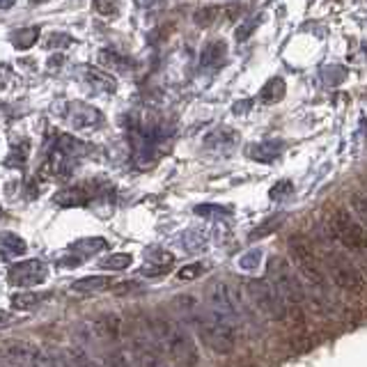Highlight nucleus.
Segmentation results:
<instances>
[{
  "instance_id": "f257e3e1",
  "label": "nucleus",
  "mask_w": 367,
  "mask_h": 367,
  "mask_svg": "<svg viewBox=\"0 0 367 367\" xmlns=\"http://www.w3.org/2000/svg\"><path fill=\"white\" fill-rule=\"evenodd\" d=\"M179 303L184 305V312L189 310V317L196 326V333L200 335L207 347L216 354H232L236 347V328L232 323L223 321L220 317H216L209 308L198 305L193 297H179Z\"/></svg>"
},
{
  "instance_id": "f03ea898",
  "label": "nucleus",
  "mask_w": 367,
  "mask_h": 367,
  "mask_svg": "<svg viewBox=\"0 0 367 367\" xmlns=\"http://www.w3.org/2000/svg\"><path fill=\"white\" fill-rule=\"evenodd\" d=\"M266 283L278 294L285 305H301L305 299V290L297 276V269L283 260V257H271L266 264Z\"/></svg>"
},
{
  "instance_id": "7ed1b4c3",
  "label": "nucleus",
  "mask_w": 367,
  "mask_h": 367,
  "mask_svg": "<svg viewBox=\"0 0 367 367\" xmlns=\"http://www.w3.org/2000/svg\"><path fill=\"white\" fill-rule=\"evenodd\" d=\"M0 365L5 367H57L55 358L44 354L30 342L5 340L0 342Z\"/></svg>"
},
{
  "instance_id": "20e7f679",
  "label": "nucleus",
  "mask_w": 367,
  "mask_h": 367,
  "mask_svg": "<svg viewBox=\"0 0 367 367\" xmlns=\"http://www.w3.org/2000/svg\"><path fill=\"white\" fill-rule=\"evenodd\" d=\"M290 255H292L294 269H299V273L308 283L317 287V290H326L328 280H326V273H323V266L319 262V257L314 255L312 246L303 236H292L290 239Z\"/></svg>"
},
{
  "instance_id": "39448f33",
  "label": "nucleus",
  "mask_w": 367,
  "mask_h": 367,
  "mask_svg": "<svg viewBox=\"0 0 367 367\" xmlns=\"http://www.w3.org/2000/svg\"><path fill=\"white\" fill-rule=\"evenodd\" d=\"M165 335V351H168L170 361L177 367H196L200 361L196 340L191 337V333L186 330L182 323H168L163 328Z\"/></svg>"
},
{
  "instance_id": "423d86ee",
  "label": "nucleus",
  "mask_w": 367,
  "mask_h": 367,
  "mask_svg": "<svg viewBox=\"0 0 367 367\" xmlns=\"http://www.w3.org/2000/svg\"><path fill=\"white\" fill-rule=\"evenodd\" d=\"M319 262H323L330 280H333L337 287H342L344 292H361L363 290L365 280H363L361 269H358V266L351 262L344 253H337V250H326V253L321 255ZM326 271H323V273H326Z\"/></svg>"
},
{
  "instance_id": "0eeeda50",
  "label": "nucleus",
  "mask_w": 367,
  "mask_h": 367,
  "mask_svg": "<svg viewBox=\"0 0 367 367\" xmlns=\"http://www.w3.org/2000/svg\"><path fill=\"white\" fill-rule=\"evenodd\" d=\"M207 308H209L216 317H220L223 321L232 323L234 328L241 319L239 294H236L232 287L225 285V283L209 285V290H207Z\"/></svg>"
},
{
  "instance_id": "6e6552de",
  "label": "nucleus",
  "mask_w": 367,
  "mask_h": 367,
  "mask_svg": "<svg viewBox=\"0 0 367 367\" xmlns=\"http://www.w3.org/2000/svg\"><path fill=\"white\" fill-rule=\"evenodd\" d=\"M330 232L337 241L342 243L344 248L356 250V253H363L365 250V229L361 223L354 220V216L347 209H335L330 214Z\"/></svg>"
},
{
  "instance_id": "1a4fd4ad",
  "label": "nucleus",
  "mask_w": 367,
  "mask_h": 367,
  "mask_svg": "<svg viewBox=\"0 0 367 367\" xmlns=\"http://www.w3.org/2000/svg\"><path fill=\"white\" fill-rule=\"evenodd\" d=\"M246 297L250 303L255 305L257 312H262L269 319H283L285 317V303L280 297L271 290V285L266 280H248L246 283Z\"/></svg>"
},
{
  "instance_id": "9d476101",
  "label": "nucleus",
  "mask_w": 367,
  "mask_h": 367,
  "mask_svg": "<svg viewBox=\"0 0 367 367\" xmlns=\"http://www.w3.org/2000/svg\"><path fill=\"white\" fill-rule=\"evenodd\" d=\"M122 333V321L117 314H104L97 319L83 321L78 326V340L85 344H102L108 340H117Z\"/></svg>"
},
{
  "instance_id": "9b49d317",
  "label": "nucleus",
  "mask_w": 367,
  "mask_h": 367,
  "mask_svg": "<svg viewBox=\"0 0 367 367\" xmlns=\"http://www.w3.org/2000/svg\"><path fill=\"white\" fill-rule=\"evenodd\" d=\"M48 278V264L44 260H23V262H17L7 273V280H10L12 285L17 287H35V285H41L44 280Z\"/></svg>"
},
{
  "instance_id": "f8f14e48",
  "label": "nucleus",
  "mask_w": 367,
  "mask_h": 367,
  "mask_svg": "<svg viewBox=\"0 0 367 367\" xmlns=\"http://www.w3.org/2000/svg\"><path fill=\"white\" fill-rule=\"evenodd\" d=\"M131 358L138 367H163L165 356L154 335L140 333L131 340Z\"/></svg>"
},
{
  "instance_id": "ddd939ff",
  "label": "nucleus",
  "mask_w": 367,
  "mask_h": 367,
  "mask_svg": "<svg viewBox=\"0 0 367 367\" xmlns=\"http://www.w3.org/2000/svg\"><path fill=\"white\" fill-rule=\"evenodd\" d=\"M67 120L69 124L74 129H95V126H102L104 124V115L99 108L95 106H88V104H71L69 106V113H67Z\"/></svg>"
},
{
  "instance_id": "4468645a",
  "label": "nucleus",
  "mask_w": 367,
  "mask_h": 367,
  "mask_svg": "<svg viewBox=\"0 0 367 367\" xmlns=\"http://www.w3.org/2000/svg\"><path fill=\"white\" fill-rule=\"evenodd\" d=\"M115 280L111 276H88V278H81L76 280V283L69 285V294H76V297H90V294H102L108 292L113 287Z\"/></svg>"
},
{
  "instance_id": "2eb2a0df",
  "label": "nucleus",
  "mask_w": 367,
  "mask_h": 367,
  "mask_svg": "<svg viewBox=\"0 0 367 367\" xmlns=\"http://www.w3.org/2000/svg\"><path fill=\"white\" fill-rule=\"evenodd\" d=\"M92 200V191L85 189V186H71V189H62L53 196V203L57 207H64V209H71V207H85Z\"/></svg>"
},
{
  "instance_id": "dca6fc26",
  "label": "nucleus",
  "mask_w": 367,
  "mask_h": 367,
  "mask_svg": "<svg viewBox=\"0 0 367 367\" xmlns=\"http://www.w3.org/2000/svg\"><path fill=\"white\" fill-rule=\"evenodd\" d=\"M57 367H102V363L85 354L83 349H62L60 354L53 356Z\"/></svg>"
},
{
  "instance_id": "f3484780",
  "label": "nucleus",
  "mask_w": 367,
  "mask_h": 367,
  "mask_svg": "<svg viewBox=\"0 0 367 367\" xmlns=\"http://www.w3.org/2000/svg\"><path fill=\"white\" fill-rule=\"evenodd\" d=\"M225 53L227 46L225 41H209L203 48V55H200V69H218L223 62H225Z\"/></svg>"
},
{
  "instance_id": "a211bd4d",
  "label": "nucleus",
  "mask_w": 367,
  "mask_h": 367,
  "mask_svg": "<svg viewBox=\"0 0 367 367\" xmlns=\"http://www.w3.org/2000/svg\"><path fill=\"white\" fill-rule=\"evenodd\" d=\"M236 142V133L232 129H216L205 138V147L211 149V152H229Z\"/></svg>"
},
{
  "instance_id": "6ab92c4d",
  "label": "nucleus",
  "mask_w": 367,
  "mask_h": 367,
  "mask_svg": "<svg viewBox=\"0 0 367 367\" xmlns=\"http://www.w3.org/2000/svg\"><path fill=\"white\" fill-rule=\"evenodd\" d=\"M28 250L26 241L14 232H0V257L3 260H17Z\"/></svg>"
},
{
  "instance_id": "aec40b11",
  "label": "nucleus",
  "mask_w": 367,
  "mask_h": 367,
  "mask_svg": "<svg viewBox=\"0 0 367 367\" xmlns=\"http://www.w3.org/2000/svg\"><path fill=\"white\" fill-rule=\"evenodd\" d=\"M280 149H283V142L266 140V142H257V145H250L248 147V156L253 158V161L271 163V161H276V158L280 156Z\"/></svg>"
},
{
  "instance_id": "412c9836",
  "label": "nucleus",
  "mask_w": 367,
  "mask_h": 367,
  "mask_svg": "<svg viewBox=\"0 0 367 367\" xmlns=\"http://www.w3.org/2000/svg\"><path fill=\"white\" fill-rule=\"evenodd\" d=\"M14 48H19V51H28V48H32L37 44L39 39V28L37 26H30V28H21V30H14L10 35Z\"/></svg>"
},
{
  "instance_id": "4be33fe9",
  "label": "nucleus",
  "mask_w": 367,
  "mask_h": 367,
  "mask_svg": "<svg viewBox=\"0 0 367 367\" xmlns=\"http://www.w3.org/2000/svg\"><path fill=\"white\" fill-rule=\"evenodd\" d=\"M285 92H287V85L283 78H271V81H266L264 83V88L260 92V99L264 104H278L280 99L285 97Z\"/></svg>"
},
{
  "instance_id": "5701e85b",
  "label": "nucleus",
  "mask_w": 367,
  "mask_h": 367,
  "mask_svg": "<svg viewBox=\"0 0 367 367\" xmlns=\"http://www.w3.org/2000/svg\"><path fill=\"white\" fill-rule=\"evenodd\" d=\"M85 78H88V83L92 85L95 90L99 92H113L115 90V78L104 74V71H99L95 67H85Z\"/></svg>"
},
{
  "instance_id": "b1692460",
  "label": "nucleus",
  "mask_w": 367,
  "mask_h": 367,
  "mask_svg": "<svg viewBox=\"0 0 367 367\" xmlns=\"http://www.w3.org/2000/svg\"><path fill=\"white\" fill-rule=\"evenodd\" d=\"M106 248H108V243H106V239H102V236L81 239V241H76L74 246H71L74 253H81V255H97V253H102V250H106Z\"/></svg>"
},
{
  "instance_id": "393cba45",
  "label": "nucleus",
  "mask_w": 367,
  "mask_h": 367,
  "mask_svg": "<svg viewBox=\"0 0 367 367\" xmlns=\"http://www.w3.org/2000/svg\"><path fill=\"white\" fill-rule=\"evenodd\" d=\"M99 62L104 64L108 69H117V71H124L131 67V60L120 53L111 51V48H104V51H99Z\"/></svg>"
},
{
  "instance_id": "a878e982",
  "label": "nucleus",
  "mask_w": 367,
  "mask_h": 367,
  "mask_svg": "<svg viewBox=\"0 0 367 367\" xmlns=\"http://www.w3.org/2000/svg\"><path fill=\"white\" fill-rule=\"evenodd\" d=\"M321 81L328 88H335V85L344 83L347 81V67H342V64H328V67L321 69Z\"/></svg>"
},
{
  "instance_id": "bb28decb",
  "label": "nucleus",
  "mask_w": 367,
  "mask_h": 367,
  "mask_svg": "<svg viewBox=\"0 0 367 367\" xmlns=\"http://www.w3.org/2000/svg\"><path fill=\"white\" fill-rule=\"evenodd\" d=\"M41 303L39 294H32V292H21V294H14L12 297V308L14 310H32V308H37Z\"/></svg>"
},
{
  "instance_id": "cd10ccee",
  "label": "nucleus",
  "mask_w": 367,
  "mask_h": 367,
  "mask_svg": "<svg viewBox=\"0 0 367 367\" xmlns=\"http://www.w3.org/2000/svg\"><path fill=\"white\" fill-rule=\"evenodd\" d=\"M131 262H133V257L129 253H115V255L104 257V260L99 262V266L106 271H124L126 266H131Z\"/></svg>"
},
{
  "instance_id": "c85d7f7f",
  "label": "nucleus",
  "mask_w": 367,
  "mask_h": 367,
  "mask_svg": "<svg viewBox=\"0 0 367 367\" xmlns=\"http://www.w3.org/2000/svg\"><path fill=\"white\" fill-rule=\"evenodd\" d=\"M196 214L203 216V218H209V220H223L232 214V209H229V207H223V205H198Z\"/></svg>"
},
{
  "instance_id": "c756f323",
  "label": "nucleus",
  "mask_w": 367,
  "mask_h": 367,
  "mask_svg": "<svg viewBox=\"0 0 367 367\" xmlns=\"http://www.w3.org/2000/svg\"><path fill=\"white\" fill-rule=\"evenodd\" d=\"M205 271H209V264H205V262H191V264H186L184 269L177 271V278L182 280V283H193V280H198Z\"/></svg>"
},
{
  "instance_id": "7c9ffc66",
  "label": "nucleus",
  "mask_w": 367,
  "mask_h": 367,
  "mask_svg": "<svg viewBox=\"0 0 367 367\" xmlns=\"http://www.w3.org/2000/svg\"><path fill=\"white\" fill-rule=\"evenodd\" d=\"M223 17V7H205V10H198L196 12V26L200 28H209L214 26L216 21H218Z\"/></svg>"
},
{
  "instance_id": "2f4dec72",
  "label": "nucleus",
  "mask_w": 367,
  "mask_h": 367,
  "mask_svg": "<svg viewBox=\"0 0 367 367\" xmlns=\"http://www.w3.org/2000/svg\"><path fill=\"white\" fill-rule=\"evenodd\" d=\"M182 248L189 250V253H196V250H203L207 248V236L203 232H186L182 236Z\"/></svg>"
},
{
  "instance_id": "473e14b6",
  "label": "nucleus",
  "mask_w": 367,
  "mask_h": 367,
  "mask_svg": "<svg viewBox=\"0 0 367 367\" xmlns=\"http://www.w3.org/2000/svg\"><path fill=\"white\" fill-rule=\"evenodd\" d=\"M264 257L262 253V248H253V250H248V253H243L239 257V269L241 271H255L257 266H260V260Z\"/></svg>"
},
{
  "instance_id": "72a5a7b5",
  "label": "nucleus",
  "mask_w": 367,
  "mask_h": 367,
  "mask_svg": "<svg viewBox=\"0 0 367 367\" xmlns=\"http://www.w3.org/2000/svg\"><path fill=\"white\" fill-rule=\"evenodd\" d=\"M108 292H113L115 297H126V294L142 292V285H138L135 280H120V283H113V287Z\"/></svg>"
},
{
  "instance_id": "f704fd0d",
  "label": "nucleus",
  "mask_w": 367,
  "mask_h": 367,
  "mask_svg": "<svg viewBox=\"0 0 367 367\" xmlns=\"http://www.w3.org/2000/svg\"><path fill=\"white\" fill-rule=\"evenodd\" d=\"M106 363H108V367H135L131 354H126V351H122V349L111 351L106 358Z\"/></svg>"
},
{
  "instance_id": "c9c22d12",
  "label": "nucleus",
  "mask_w": 367,
  "mask_h": 367,
  "mask_svg": "<svg viewBox=\"0 0 367 367\" xmlns=\"http://www.w3.org/2000/svg\"><path fill=\"white\" fill-rule=\"evenodd\" d=\"M95 10L104 17H117L120 14V5L117 0H95Z\"/></svg>"
},
{
  "instance_id": "e433bc0d",
  "label": "nucleus",
  "mask_w": 367,
  "mask_h": 367,
  "mask_svg": "<svg viewBox=\"0 0 367 367\" xmlns=\"http://www.w3.org/2000/svg\"><path fill=\"white\" fill-rule=\"evenodd\" d=\"M257 23H260V17H253V19L243 21V23L236 28V41H246L250 35H253V30L257 28Z\"/></svg>"
},
{
  "instance_id": "4c0bfd02",
  "label": "nucleus",
  "mask_w": 367,
  "mask_h": 367,
  "mask_svg": "<svg viewBox=\"0 0 367 367\" xmlns=\"http://www.w3.org/2000/svg\"><path fill=\"white\" fill-rule=\"evenodd\" d=\"M287 196H292V182H290V179H283V182H278L271 189V198L273 200H283Z\"/></svg>"
},
{
  "instance_id": "58836bf2",
  "label": "nucleus",
  "mask_w": 367,
  "mask_h": 367,
  "mask_svg": "<svg viewBox=\"0 0 367 367\" xmlns=\"http://www.w3.org/2000/svg\"><path fill=\"white\" fill-rule=\"evenodd\" d=\"M280 220H285V216H280V218H273V220H269V223H264L266 227H257L255 232L250 234V239H257V236H260V239H262V236H266L269 232H273V229H276V227H280V225H276V223H280Z\"/></svg>"
},
{
  "instance_id": "ea45409f",
  "label": "nucleus",
  "mask_w": 367,
  "mask_h": 367,
  "mask_svg": "<svg viewBox=\"0 0 367 367\" xmlns=\"http://www.w3.org/2000/svg\"><path fill=\"white\" fill-rule=\"evenodd\" d=\"M351 209L358 214V218H361V225L365 223V198L363 196H354L351 198Z\"/></svg>"
},
{
  "instance_id": "a19ab883",
  "label": "nucleus",
  "mask_w": 367,
  "mask_h": 367,
  "mask_svg": "<svg viewBox=\"0 0 367 367\" xmlns=\"http://www.w3.org/2000/svg\"><path fill=\"white\" fill-rule=\"evenodd\" d=\"M53 39H48V46H67V44H71V37L69 35H51Z\"/></svg>"
},
{
  "instance_id": "79ce46f5",
  "label": "nucleus",
  "mask_w": 367,
  "mask_h": 367,
  "mask_svg": "<svg viewBox=\"0 0 367 367\" xmlns=\"http://www.w3.org/2000/svg\"><path fill=\"white\" fill-rule=\"evenodd\" d=\"M10 76H12V69L7 67V64H0V90L7 88V83H10Z\"/></svg>"
},
{
  "instance_id": "37998d69",
  "label": "nucleus",
  "mask_w": 367,
  "mask_h": 367,
  "mask_svg": "<svg viewBox=\"0 0 367 367\" xmlns=\"http://www.w3.org/2000/svg\"><path fill=\"white\" fill-rule=\"evenodd\" d=\"M248 108H250V102H239V104H234V113L236 115H243V113H248Z\"/></svg>"
},
{
  "instance_id": "c03bdc74",
  "label": "nucleus",
  "mask_w": 367,
  "mask_h": 367,
  "mask_svg": "<svg viewBox=\"0 0 367 367\" xmlns=\"http://www.w3.org/2000/svg\"><path fill=\"white\" fill-rule=\"evenodd\" d=\"M14 5H17V0H0V10H10Z\"/></svg>"
},
{
  "instance_id": "a18cd8bd",
  "label": "nucleus",
  "mask_w": 367,
  "mask_h": 367,
  "mask_svg": "<svg viewBox=\"0 0 367 367\" xmlns=\"http://www.w3.org/2000/svg\"><path fill=\"white\" fill-rule=\"evenodd\" d=\"M135 5L138 7H152V5H156V0H135Z\"/></svg>"
},
{
  "instance_id": "49530a36",
  "label": "nucleus",
  "mask_w": 367,
  "mask_h": 367,
  "mask_svg": "<svg viewBox=\"0 0 367 367\" xmlns=\"http://www.w3.org/2000/svg\"><path fill=\"white\" fill-rule=\"evenodd\" d=\"M0 218H3V209H0Z\"/></svg>"
},
{
  "instance_id": "de8ad7c7",
  "label": "nucleus",
  "mask_w": 367,
  "mask_h": 367,
  "mask_svg": "<svg viewBox=\"0 0 367 367\" xmlns=\"http://www.w3.org/2000/svg\"><path fill=\"white\" fill-rule=\"evenodd\" d=\"M163 367H168V365H163Z\"/></svg>"
}]
</instances>
